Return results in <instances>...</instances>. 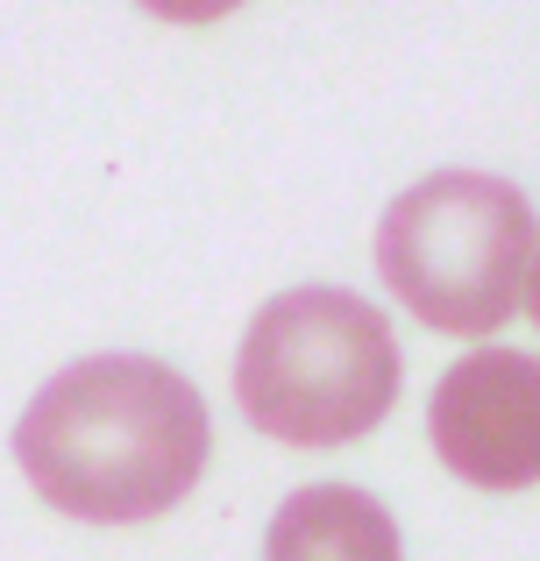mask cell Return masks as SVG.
Segmentation results:
<instances>
[{
  "label": "cell",
  "mask_w": 540,
  "mask_h": 561,
  "mask_svg": "<svg viewBox=\"0 0 540 561\" xmlns=\"http://www.w3.org/2000/svg\"><path fill=\"white\" fill-rule=\"evenodd\" d=\"M214 455L207 398L171 363L85 356L28 398L14 462L43 505L93 526H136L171 512Z\"/></svg>",
  "instance_id": "6da1fadb"
},
{
  "label": "cell",
  "mask_w": 540,
  "mask_h": 561,
  "mask_svg": "<svg viewBox=\"0 0 540 561\" xmlns=\"http://www.w3.org/2000/svg\"><path fill=\"white\" fill-rule=\"evenodd\" d=\"M235 398L285 448H348L399 405V342L370 299L334 285L277 291L235 356Z\"/></svg>",
  "instance_id": "7a4b0ae2"
},
{
  "label": "cell",
  "mask_w": 540,
  "mask_h": 561,
  "mask_svg": "<svg viewBox=\"0 0 540 561\" xmlns=\"http://www.w3.org/2000/svg\"><path fill=\"white\" fill-rule=\"evenodd\" d=\"M533 206L491 171H434L377 220V277L434 334H498L533 263Z\"/></svg>",
  "instance_id": "3957f363"
},
{
  "label": "cell",
  "mask_w": 540,
  "mask_h": 561,
  "mask_svg": "<svg viewBox=\"0 0 540 561\" xmlns=\"http://www.w3.org/2000/svg\"><path fill=\"white\" fill-rule=\"evenodd\" d=\"M427 440L448 477L476 491H533L540 483V356L476 348L434 383Z\"/></svg>",
  "instance_id": "277c9868"
},
{
  "label": "cell",
  "mask_w": 540,
  "mask_h": 561,
  "mask_svg": "<svg viewBox=\"0 0 540 561\" xmlns=\"http://www.w3.org/2000/svg\"><path fill=\"white\" fill-rule=\"evenodd\" d=\"M264 561H405L399 526L356 483H306L277 505Z\"/></svg>",
  "instance_id": "5b68a950"
},
{
  "label": "cell",
  "mask_w": 540,
  "mask_h": 561,
  "mask_svg": "<svg viewBox=\"0 0 540 561\" xmlns=\"http://www.w3.org/2000/svg\"><path fill=\"white\" fill-rule=\"evenodd\" d=\"M142 8H150L157 22H185V28H199V22H221V14H235L242 0H142Z\"/></svg>",
  "instance_id": "8992f818"
},
{
  "label": "cell",
  "mask_w": 540,
  "mask_h": 561,
  "mask_svg": "<svg viewBox=\"0 0 540 561\" xmlns=\"http://www.w3.org/2000/svg\"><path fill=\"white\" fill-rule=\"evenodd\" d=\"M519 299H527V313L540 320V249H533V263H527V291H519Z\"/></svg>",
  "instance_id": "52a82bcc"
}]
</instances>
